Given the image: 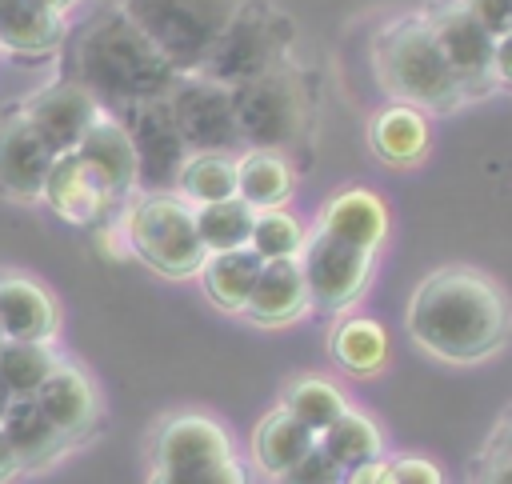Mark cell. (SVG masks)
Wrapping results in <instances>:
<instances>
[{"label": "cell", "mask_w": 512, "mask_h": 484, "mask_svg": "<svg viewBox=\"0 0 512 484\" xmlns=\"http://www.w3.org/2000/svg\"><path fill=\"white\" fill-rule=\"evenodd\" d=\"M12 476H20V464H16V456H12V448H8V440L0 432V484H8Z\"/></svg>", "instance_id": "b9f144b4"}, {"label": "cell", "mask_w": 512, "mask_h": 484, "mask_svg": "<svg viewBox=\"0 0 512 484\" xmlns=\"http://www.w3.org/2000/svg\"><path fill=\"white\" fill-rule=\"evenodd\" d=\"M76 156L96 172V180L104 184V192L112 196V204H128L132 196H140V176H136V152L132 140L124 132V124L112 112H100V120L88 128V136L80 140Z\"/></svg>", "instance_id": "e0dca14e"}, {"label": "cell", "mask_w": 512, "mask_h": 484, "mask_svg": "<svg viewBox=\"0 0 512 484\" xmlns=\"http://www.w3.org/2000/svg\"><path fill=\"white\" fill-rule=\"evenodd\" d=\"M0 332H4V340L52 344L60 332L56 296L24 272H0Z\"/></svg>", "instance_id": "ac0fdd59"}, {"label": "cell", "mask_w": 512, "mask_h": 484, "mask_svg": "<svg viewBox=\"0 0 512 484\" xmlns=\"http://www.w3.org/2000/svg\"><path fill=\"white\" fill-rule=\"evenodd\" d=\"M60 356L40 340H4L0 344V380L12 396H36L40 384L56 372Z\"/></svg>", "instance_id": "4dcf8cb0"}, {"label": "cell", "mask_w": 512, "mask_h": 484, "mask_svg": "<svg viewBox=\"0 0 512 484\" xmlns=\"http://www.w3.org/2000/svg\"><path fill=\"white\" fill-rule=\"evenodd\" d=\"M388 228H392L388 204L372 188H340L336 196L324 200L320 220H316V232H324L340 244H352L360 252H372V256L388 240Z\"/></svg>", "instance_id": "2e32d148"}, {"label": "cell", "mask_w": 512, "mask_h": 484, "mask_svg": "<svg viewBox=\"0 0 512 484\" xmlns=\"http://www.w3.org/2000/svg\"><path fill=\"white\" fill-rule=\"evenodd\" d=\"M176 196L188 200L192 208L216 204V200H232V196H236V156L192 152V156L184 160V168H180Z\"/></svg>", "instance_id": "f1b7e54d"}, {"label": "cell", "mask_w": 512, "mask_h": 484, "mask_svg": "<svg viewBox=\"0 0 512 484\" xmlns=\"http://www.w3.org/2000/svg\"><path fill=\"white\" fill-rule=\"evenodd\" d=\"M8 404H12V392L4 388V380H0V420H4V412H8Z\"/></svg>", "instance_id": "ee69618b"}, {"label": "cell", "mask_w": 512, "mask_h": 484, "mask_svg": "<svg viewBox=\"0 0 512 484\" xmlns=\"http://www.w3.org/2000/svg\"><path fill=\"white\" fill-rule=\"evenodd\" d=\"M476 484H512V464H504V460H484Z\"/></svg>", "instance_id": "60d3db41"}, {"label": "cell", "mask_w": 512, "mask_h": 484, "mask_svg": "<svg viewBox=\"0 0 512 484\" xmlns=\"http://www.w3.org/2000/svg\"><path fill=\"white\" fill-rule=\"evenodd\" d=\"M368 144H372L376 160H384L388 168H416L432 144L428 112L392 100L388 108H380L368 120Z\"/></svg>", "instance_id": "44dd1931"}, {"label": "cell", "mask_w": 512, "mask_h": 484, "mask_svg": "<svg viewBox=\"0 0 512 484\" xmlns=\"http://www.w3.org/2000/svg\"><path fill=\"white\" fill-rule=\"evenodd\" d=\"M488 460L512 464V412H508V420L496 428V436H492V444H488Z\"/></svg>", "instance_id": "ab89813d"}, {"label": "cell", "mask_w": 512, "mask_h": 484, "mask_svg": "<svg viewBox=\"0 0 512 484\" xmlns=\"http://www.w3.org/2000/svg\"><path fill=\"white\" fill-rule=\"evenodd\" d=\"M40 4H44L48 12H56V16H64V12H68V8L76 4V0H40Z\"/></svg>", "instance_id": "7bdbcfd3"}, {"label": "cell", "mask_w": 512, "mask_h": 484, "mask_svg": "<svg viewBox=\"0 0 512 484\" xmlns=\"http://www.w3.org/2000/svg\"><path fill=\"white\" fill-rule=\"evenodd\" d=\"M340 476H344V472H340V468L320 452V444H316L304 460H296L292 468H284V472L272 476V480H276V484H340Z\"/></svg>", "instance_id": "e575fe53"}, {"label": "cell", "mask_w": 512, "mask_h": 484, "mask_svg": "<svg viewBox=\"0 0 512 484\" xmlns=\"http://www.w3.org/2000/svg\"><path fill=\"white\" fill-rule=\"evenodd\" d=\"M340 484H392V460L376 456L368 464H356V468H348L340 476Z\"/></svg>", "instance_id": "74e56055"}, {"label": "cell", "mask_w": 512, "mask_h": 484, "mask_svg": "<svg viewBox=\"0 0 512 484\" xmlns=\"http://www.w3.org/2000/svg\"><path fill=\"white\" fill-rule=\"evenodd\" d=\"M392 484H444V472L424 456H396Z\"/></svg>", "instance_id": "8d00e7d4"}, {"label": "cell", "mask_w": 512, "mask_h": 484, "mask_svg": "<svg viewBox=\"0 0 512 484\" xmlns=\"http://www.w3.org/2000/svg\"><path fill=\"white\" fill-rule=\"evenodd\" d=\"M128 140H132V152H136V176H140V196L144 192H176V180H180V168L184 160L192 156L176 120H172V108H168V96H156V100H136V104H124L112 112Z\"/></svg>", "instance_id": "ba28073f"}, {"label": "cell", "mask_w": 512, "mask_h": 484, "mask_svg": "<svg viewBox=\"0 0 512 484\" xmlns=\"http://www.w3.org/2000/svg\"><path fill=\"white\" fill-rule=\"evenodd\" d=\"M260 268H264V260L252 248H232V252H208L196 276L220 312H244Z\"/></svg>", "instance_id": "d4e9b609"}, {"label": "cell", "mask_w": 512, "mask_h": 484, "mask_svg": "<svg viewBox=\"0 0 512 484\" xmlns=\"http://www.w3.org/2000/svg\"><path fill=\"white\" fill-rule=\"evenodd\" d=\"M328 352H332V360L348 376H376L388 364L392 340H388L380 320H372V316H344L332 328V336H328Z\"/></svg>", "instance_id": "484cf974"}, {"label": "cell", "mask_w": 512, "mask_h": 484, "mask_svg": "<svg viewBox=\"0 0 512 484\" xmlns=\"http://www.w3.org/2000/svg\"><path fill=\"white\" fill-rule=\"evenodd\" d=\"M232 104L244 148H272L288 156L304 144L312 128V92L296 64H280L264 76L236 84Z\"/></svg>", "instance_id": "5b68a950"}, {"label": "cell", "mask_w": 512, "mask_h": 484, "mask_svg": "<svg viewBox=\"0 0 512 484\" xmlns=\"http://www.w3.org/2000/svg\"><path fill=\"white\" fill-rule=\"evenodd\" d=\"M40 404V412L52 420V428L72 444H84L96 424H100V392L92 384V376L80 364L60 360L56 372L40 384V392L32 396Z\"/></svg>", "instance_id": "9a60e30c"}, {"label": "cell", "mask_w": 512, "mask_h": 484, "mask_svg": "<svg viewBox=\"0 0 512 484\" xmlns=\"http://www.w3.org/2000/svg\"><path fill=\"white\" fill-rule=\"evenodd\" d=\"M316 448V432L304 428L296 416H288L284 408H272L256 432H252V460L268 472V476H280L284 468H292L296 460H304L308 452Z\"/></svg>", "instance_id": "4316f807"}, {"label": "cell", "mask_w": 512, "mask_h": 484, "mask_svg": "<svg viewBox=\"0 0 512 484\" xmlns=\"http://www.w3.org/2000/svg\"><path fill=\"white\" fill-rule=\"evenodd\" d=\"M232 436L216 416L204 412H176L168 416L152 436V472L172 468H200L232 460Z\"/></svg>", "instance_id": "5bb4252c"}, {"label": "cell", "mask_w": 512, "mask_h": 484, "mask_svg": "<svg viewBox=\"0 0 512 484\" xmlns=\"http://www.w3.org/2000/svg\"><path fill=\"white\" fill-rule=\"evenodd\" d=\"M280 408L320 436V432L348 408V400H344V392H340L332 380H324V376H296V380L284 388Z\"/></svg>", "instance_id": "1f68e13d"}, {"label": "cell", "mask_w": 512, "mask_h": 484, "mask_svg": "<svg viewBox=\"0 0 512 484\" xmlns=\"http://www.w3.org/2000/svg\"><path fill=\"white\" fill-rule=\"evenodd\" d=\"M460 4L492 40L512 32V0H460Z\"/></svg>", "instance_id": "d590c367"}, {"label": "cell", "mask_w": 512, "mask_h": 484, "mask_svg": "<svg viewBox=\"0 0 512 484\" xmlns=\"http://www.w3.org/2000/svg\"><path fill=\"white\" fill-rule=\"evenodd\" d=\"M492 72H496V88H512V32H504V36L496 40Z\"/></svg>", "instance_id": "f35d334b"}, {"label": "cell", "mask_w": 512, "mask_h": 484, "mask_svg": "<svg viewBox=\"0 0 512 484\" xmlns=\"http://www.w3.org/2000/svg\"><path fill=\"white\" fill-rule=\"evenodd\" d=\"M424 20L464 92V100H480L496 88V72H492V52L496 40L464 12L460 0H436L424 8Z\"/></svg>", "instance_id": "8fae6325"}, {"label": "cell", "mask_w": 512, "mask_h": 484, "mask_svg": "<svg viewBox=\"0 0 512 484\" xmlns=\"http://www.w3.org/2000/svg\"><path fill=\"white\" fill-rule=\"evenodd\" d=\"M68 24L40 0H0V48L12 56H48L60 48Z\"/></svg>", "instance_id": "cb8c5ba5"}, {"label": "cell", "mask_w": 512, "mask_h": 484, "mask_svg": "<svg viewBox=\"0 0 512 484\" xmlns=\"http://www.w3.org/2000/svg\"><path fill=\"white\" fill-rule=\"evenodd\" d=\"M292 48H296V24L292 16L272 4V0H244L232 16V24L224 28V36L216 40L212 56L204 60L200 76L236 88L252 76H264L280 64H292Z\"/></svg>", "instance_id": "8992f818"}, {"label": "cell", "mask_w": 512, "mask_h": 484, "mask_svg": "<svg viewBox=\"0 0 512 484\" xmlns=\"http://www.w3.org/2000/svg\"><path fill=\"white\" fill-rule=\"evenodd\" d=\"M0 344H4V332H0Z\"/></svg>", "instance_id": "f6af8a7d"}, {"label": "cell", "mask_w": 512, "mask_h": 484, "mask_svg": "<svg viewBox=\"0 0 512 484\" xmlns=\"http://www.w3.org/2000/svg\"><path fill=\"white\" fill-rule=\"evenodd\" d=\"M68 76L84 84L104 112H116L136 100L168 96L180 80V72L156 52V44L120 12L96 16L80 40L72 44Z\"/></svg>", "instance_id": "7a4b0ae2"}, {"label": "cell", "mask_w": 512, "mask_h": 484, "mask_svg": "<svg viewBox=\"0 0 512 484\" xmlns=\"http://www.w3.org/2000/svg\"><path fill=\"white\" fill-rule=\"evenodd\" d=\"M60 220L68 224H100L104 216H112V196L104 192V184L96 180V172L76 156H56L48 180H44V196H40Z\"/></svg>", "instance_id": "d6986e66"}, {"label": "cell", "mask_w": 512, "mask_h": 484, "mask_svg": "<svg viewBox=\"0 0 512 484\" xmlns=\"http://www.w3.org/2000/svg\"><path fill=\"white\" fill-rule=\"evenodd\" d=\"M148 484H248V468L232 456V460H220V464L152 472V480H148Z\"/></svg>", "instance_id": "836d02e7"}, {"label": "cell", "mask_w": 512, "mask_h": 484, "mask_svg": "<svg viewBox=\"0 0 512 484\" xmlns=\"http://www.w3.org/2000/svg\"><path fill=\"white\" fill-rule=\"evenodd\" d=\"M308 312H312V304H308V284H304L300 260H264L240 316H248L260 328H284Z\"/></svg>", "instance_id": "ffe728a7"}, {"label": "cell", "mask_w": 512, "mask_h": 484, "mask_svg": "<svg viewBox=\"0 0 512 484\" xmlns=\"http://www.w3.org/2000/svg\"><path fill=\"white\" fill-rule=\"evenodd\" d=\"M240 4L244 0H120V12L180 76H192L204 68Z\"/></svg>", "instance_id": "277c9868"}, {"label": "cell", "mask_w": 512, "mask_h": 484, "mask_svg": "<svg viewBox=\"0 0 512 484\" xmlns=\"http://www.w3.org/2000/svg\"><path fill=\"white\" fill-rule=\"evenodd\" d=\"M404 324L428 356L444 364H480L508 344L512 304L488 272L444 264L416 284Z\"/></svg>", "instance_id": "6da1fadb"}, {"label": "cell", "mask_w": 512, "mask_h": 484, "mask_svg": "<svg viewBox=\"0 0 512 484\" xmlns=\"http://www.w3.org/2000/svg\"><path fill=\"white\" fill-rule=\"evenodd\" d=\"M124 236L128 248L160 276L168 280H188L204 264V244L196 236L192 204L180 200L176 192H144L132 196L124 212Z\"/></svg>", "instance_id": "52a82bcc"}, {"label": "cell", "mask_w": 512, "mask_h": 484, "mask_svg": "<svg viewBox=\"0 0 512 484\" xmlns=\"http://www.w3.org/2000/svg\"><path fill=\"white\" fill-rule=\"evenodd\" d=\"M20 112L28 116V124L36 128V136L56 156H68V152L80 148V140L88 136V128L100 120L104 108L96 104V96L84 84H76L72 76H60V80L36 88L20 104Z\"/></svg>", "instance_id": "7c38bea8"}, {"label": "cell", "mask_w": 512, "mask_h": 484, "mask_svg": "<svg viewBox=\"0 0 512 484\" xmlns=\"http://www.w3.org/2000/svg\"><path fill=\"white\" fill-rule=\"evenodd\" d=\"M296 192V168L284 152L272 148H244L236 156V196L252 208V212H268V208H288Z\"/></svg>", "instance_id": "603a6c76"}, {"label": "cell", "mask_w": 512, "mask_h": 484, "mask_svg": "<svg viewBox=\"0 0 512 484\" xmlns=\"http://www.w3.org/2000/svg\"><path fill=\"white\" fill-rule=\"evenodd\" d=\"M168 108H172V120H176L188 152H220V156L244 152L232 88L192 72V76L176 80V88L168 92Z\"/></svg>", "instance_id": "9c48e42d"}, {"label": "cell", "mask_w": 512, "mask_h": 484, "mask_svg": "<svg viewBox=\"0 0 512 484\" xmlns=\"http://www.w3.org/2000/svg\"><path fill=\"white\" fill-rule=\"evenodd\" d=\"M56 164V152L36 136L20 104L0 112V196L32 204L44 196V180Z\"/></svg>", "instance_id": "4fadbf2b"}, {"label": "cell", "mask_w": 512, "mask_h": 484, "mask_svg": "<svg viewBox=\"0 0 512 484\" xmlns=\"http://www.w3.org/2000/svg\"><path fill=\"white\" fill-rule=\"evenodd\" d=\"M304 240H308L304 236V224L288 208H268V212H256L248 248L260 260H296L300 248H304Z\"/></svg>", "instance_id": "d6a6232c"}, {"label": "cell", "mask_w": 512, "mask_h": 484, "mask_svg": "<svg viewBox=\"0 0 512 484\" xmlns=\"http://www.w3.org/2000/svg\"><path fill=\"white\" fill-rule=\"evenodd\" d=\"M192 220H196V236H200L204 252H232V248H248L256 212L240 196H232V200L192 208Z\"/></svg>", "instance_id": "f546056e"}, {"label": "cell", "mask_w": 512, "mask_h": 484, "mask_svg": "<svg viewBox=\"0 0 512 484\" xmlns=\"http://www.w3.org/2000/svg\"><path fill=\"white\" fill-rule=\"evenodd\" d=\"M0 432H4L20 472H40L68 452V440L52 428V420L40 412V404L32 396H12V404L0 420Z\"/></svg>", "instance_id": "7402d4cb"}, {"label": "cell", "mask_w": 512, "mask_h": 484, "mask_svg": "<svg viewBox=\"0 0 512 484\" xmlns=\"http://www.w3.org/2000/svg\"><path fill=\"white\" fill-rule=\"evenodd\" d=\"M296 260H300V272H304V284H308V304L320 316L348 312L368 292L372 268H376L372 252L340 244L324 232H312Z\"/></svg>", "instance_id": "30bf717a"}, {"label": "cell", "mask_w": 512, "mask_h": 484, "mask_svg": "<svg viewBox=\"0 0 512 484\" xmlns=\"http://www.w3.org/2000/svg\"><path fill=\"white\" fill-rule=\"evenodd\" d=\"M372 72L396 104H412L420 112H452L468 104L424 12L396 16L376 32Z\"/></svg>", "instance_id": "3957f363"}, {"label": "cell", "mask_w": 512, "mask_h": 484, "mask_svg": "<svg viewBox=\"0 0 512 484\" xmlns=\"http://www.w3.org/2000/svg\"><path fill=\"white\" fill-rule=\"evenodd\" d=\"M316 444H320V452H324L340 472L384 456V436H380L376 420L364 416V412H356V408H344V412L316 436Z\"/></svg>", "instance_id": "83f0119b"}]
</instances>
